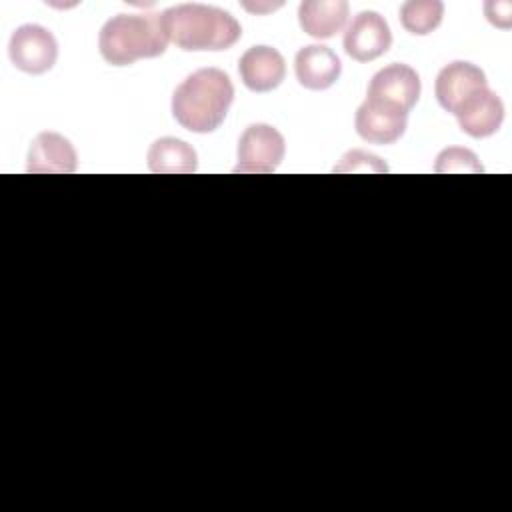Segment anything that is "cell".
I'll use <instances>...</instances> for the list:
<instances>
[{
	"instance_id": "6da1fadb",
	"label": "cell",
	"mask_w": 512,
	"mask_h": 512,
	"mask_svg": "<svg viewBox=\"0 0 512 512\" xmlns=\"http://www.w3.org/2000/svg\"><path fill=\"white\" fill-rule=\"evenodd\" d=\"M234 100L230 76L220 68H200L188 74L172 94V116L196 134L214 132Z\"/></svg>"
},
{
	"instance_id": "7a4b0ae2",
	"label": "cell",
	"mask_w": 512,
	"mask_h": 512,
	"mask_svg": "<svg viewBox=\"0 0 512 512\" xmlns=\"http://www.w3.org/2000/svg\"><path fill=\"white\" fill-rule=\"evenodd\" d=\"M168 42L186 52H220L240 36V22L226 10L208 4H178L160 12Z\"/></svg>"
},
{
	"instance_id": "3957f363",
	"label": "cell",
	"mask_w": 512,
	"mask_h": 512,
	"mask_svg": "<svg viewBox=\"0 0 512 512\" xmlns=\"http://www.w3.org/2000/svg\"><path fill=\"white\" fill-rule=\"evenodd\" d=\"M168 36L160 14H116L100 28L98 50L110 66H130L166 52Z\"/></svg>"
},
{
	"instance_id": "277c9868",
	"label": "cell",
	"mask_w": 512,
	"mask_h": 512,
	"mask_svg": "<svg viewBox=\"0 0 512 512\" xmlns=\"http://www.w3.org/2000/svg\"><path fill=\"white\" fill-rule=\"evenodd\" d=\"M286 154L284 136L270 124H250L238 140V162L234 172L240 174H270Z\"/></svg>"
},
{
	"instance_id": "5b68a950",
	"label": "cell",
	"mask_w": 512,
	"mask_h": 512,
	"mask_svg": "<svg viewBox=\"0 0 512 512\" xmlns=\"http://www.w3.org/2000/svg\"><path fill=\"white\" fill-rule=\"evenodd\" d=\"M10 62L26 74L48 72L58 58V42L54 34L40 24L18 26L8 42Z\"/></svg>"
},
{
	"instance_id": "8992f818",
	"label": "cell",
	"mask_w": 512,
	"mask_h": 512,
	"mask_svg": "<svg viewBox=\"0 0 512 512\" xmlns=\"http://www.w3.org/2000/svg\"><path fill=\"white\" fill-rule=\"evenodd\" d=\"M392 32L384 16L374 10L358 12L344 32V52L356 62H372L388 52Z\"/></svg>"
},
{
	"instance_id": "52a82bcc",
	"label": "cell",
	"mask_w": 512,
	"mask_h": 512,
	"mask_svg": "<svg viewBox=\"0 0 512 512\" xmlns=\"http://www.w3.org/2000/svg\"><path fill=\"white\" fill-rule=\"evenodd\" d=\"M420 90H422V84H420L418 72L408 64L394 62L390 66H384L372 76L366 98L392 104L408 114L418 102Z\"/></svg>"
},
{
	"instance_id": "ba28073f",
	"label": "cell",
	"mask_w": 512,
	"mask_h": 512,
	"mask_svg": "<svg viewBox=\"0 0 512 512\" xmlns=\"http://www.w3.org/2000/svg\"><path fill=\"white\" fill-rule=\"evenodd\" d=\"M408 124V114L400 108L366 98L356 110L354 126L362 140L370 144H394Z\"/></svg>"
},
{
	"instance_id": "9c48e42d",
	"label": "cell",
	"mask_w": 512,
	"mask_h": 512,
	"mask_svg": "<svg viewBox=\"0 0 512 512\" xmlns=\"http://www.w3.org/2000/svg\"><path fill=\"white\" fill-rule=\"evenodd\" d=\"M486 86L488 82L482 68L466 60H456L438 72L434 92H436L438 104L446 112L454 114L466 98H470L476 90Z\"/></svg>"
},
{
	"instance_id": "30bf717a",
	"label": "cell",
	"mask_w": 512,
	"mask_h": 512,
	"mask_svg": "<svg viewBox=\"0 0 512 512\" xmlns=\"http://www.w3.org/2000/svg\"><path fill=\"white\" fill-rule=\"evenodd\" d=\"M458 126L472 138H486L498 132L504 120V104L488 86L476 90L454 112Z\"/></svg>"
},
{
	"instance_id": "8fae6325",
	"label": "cell",
	"mask_w": 512,
	"mask_h": 512,
	"mask_svg": "<svg viewBox=\"0 0 512 512\" xmlns=\"http://www.w3.org/2000/svg\"><path fill=\"white\" fill-rule=\"evenodd\" d=\"M26 160V172L30 174H72L78 164L72 142L58 132L36 134Z\"/></svg>"
},
{
	"instance_id": "7c38bea8",
	"label": "cell",
	"mask_w": 512,
	"mask_h": 512,
	"mask_svg": "<svg viewBox=\"0 0 512 512\" xmlns=\"http://www.w3.org/2000/svg\"><path fill=\"white\" fill-rule=\"evenodd\" d=\"M238 74L252 92H270L286 76L284 56L272 46H252L238 60Z\"/></svg>"
},
{
	"instance_id": "4fadbf2b",
	"label": "cell",
	"mask_w": 512,
	"mask_h": 512,
	"mask_svg": "<svg viewBox=\"0 0 512 512\" xmlns=\"http://www.w3.org/2000/svg\"><path fill=\"white\" fill-rule=\"evenodd\" d=\"M294 72L300 86L308 90H326L340 78L342 64L328 46L310 44L296 52Z\"/></svg>"
},
{
	"instance_id": "5bb4252c",
	"label": "cell",
	"mask_w": 512,
	"mask_h": 512,
	"mask_svg": "<svg viewBox=\"0 0 512 512\" xmlns=\"http://www.w3.org/2000/svg\"><path fill=\"white\" fill-rule=\"evenodd\" d=\"M348 18L346 0H304L298 6L300 28L312 38L336 36Z\"/></svg>"
},
{
	"instance_id": "9a60e30c",
	"label": "cell",
	"mask_w": 512,
	"mask_h": 512,
	"mask_svg": "<svg viewBox=\"0 0 512 512\" xmlns=\"http://www.w3.org/2000/svg\"><path fill=\"white\" fill-rule=\"evenodd\" d=\"M146 160L150 172L156 174H190L198 166L196 150L188 142L172 136L158 138L148 148Z\"/></svg>"
},
{
	"instance_id": "2e32d148",
	"label": "cell",
	"mask_w": 512,
	"mask_h": 512,
	"mask_svg": "<svg viewBox=\"0 0 512 512\" xmlns=\"http://www.w3.org/2000/svg\"><path fill=\"white\" fill-rule=\"evenodd\" d=\"M444 16V4L440 0H408L400 6V24L414 36H426L434 32Z\"/></svg>"
},
{
	"instance_id": "e0dca14e",
	"label": "cell",
	"mask_w": 512,
	"mask_h": 512,
	"mask_svg": "<svg viewBox=\"0 0 512 512\" xmlns=\"http://www.w3.org/2000/svg\"><path fill=\"white\" fill-rule=\"evenodd\" d=\"M436 172H482L478 156L468 148H446L436 158Z\"/></svg>"
},
{
	"instance_id": "ac0fdd59",
	"label": "cell",
	"mask_w": 512,
	"mask_h": 512,
	"mask_svg": "<svg viewBox=\"0 0 512 512\" xmlns=\"http://www.w3.org/2000/svg\"><path fill=\"white\" fill-rule=\"evenodd\" d=\"M358 170H368V172H386V164L374 156V154H366L360 150L348 152L338 166H334V172H358Z\"/></svg>"
},
{
	"instance_id": "d6986e66",
	"label": "cell",
	"mask_w": 512,
	"mask_h": 512,
	"mask_svg": "<svg viewBox=\"0 0 512 512\" xmlns=\"http://www.w3.org/2000/svg\"><path fill=\"white\" fill-rule=\"evenodd\" d=\"M486 16L492 24L500 26V28H508L510 26V2H488L486 6Z\"/></svg>"
},
{
	"instance_id": "ffe728a7",
	"label": "cell",
	"mask_w": 512,
	"mask_h": 512,
	"mask_svg": "<svg viewBox=\"0 0 512 512\" xmlns=\"http://www.w3.org/2000/svg\"><path fill=\"white\" fill-rule=\"evenodd\" d=\"M280 4H268V6H252V4H244V8H248V10H256V12H260V10H274V8H278Z\"/></svg>"
}]
</instances>
